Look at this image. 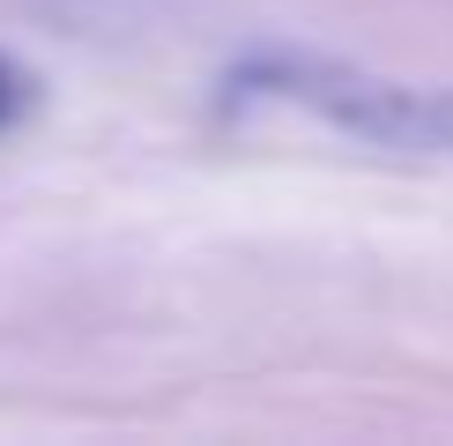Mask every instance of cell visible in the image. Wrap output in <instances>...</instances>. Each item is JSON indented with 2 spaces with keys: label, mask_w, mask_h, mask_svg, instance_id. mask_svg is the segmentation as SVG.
<instances>
[{
  "label": "cell",
  "mask_w": 453,
  "mask_h": 446,
  "mask_svg": "<svg viewBox=\"0 0 453 446\" xmlns=\"http://www.w3.org/2000/svg\"><path fill=\"white\" fill-rule=\"evenodd\" d=\"M238 112H290L342 142L394 149V157H453V89L439 82H387L349 60L312 52H260L223 74V119Z\"/></svg>",
  "instance_id": "obj_1"
},
{
  "label": "cell",
  "mask_w": 453,
  "mask_h": 446,
  "mask_svg": "<svg viewBox=\"0 0 453 446\" xmlns=\"http://www.w3.org/2000/svg\"><path fill=\"white\" fill-rule=\"evenodd\" d=\"M23 112H30V82H23V67H15V60H0V135H8Z\"/></svg>",
  "instance_id": "obj_2"
}]
</instances>
